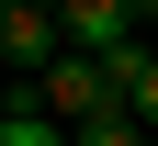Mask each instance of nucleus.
I'll return each instance as SVG.
<instances>
[{
	"mask_svg": "<svg viewBox=\"0 0 158 146\" xmlns=\"http://www.w3.org/2000/svg\"><path fill=\"white\" fill-rule=\"evenodd\" d=\"M56 34H68V56H113L124 34H147V23H135V0H68Z\"/></svg>",
	"mask_w": 158,
	"mask_h": 146,
	"instance_id": "7ed1b4c3",
	"label": "nucleus"
},
{
	"mask_svg": "<svg viewBox=\"0 0 158 146\" xmlns=\"http://www.w3.org/2000/svg\"><path fill=\"white\" fill-rule=\"evenodd\" d=\"M0 146H79V135H68L56 112H34V90L11 79V112H0Z\"/></svg>",
	"mask_w": 158,
	"mask_h": 146,
	"instance_id": "20e7f679",
	"label": "nucleus"
},
{
	"mask_svg": "<svg viewBox=\"0 0 158 146\" xmlns=\"http://www.w3.org/2000/svg\"><path fill=\"white\" fill-rule=\"evenodd\" d=\"M0 56H11V79H45L56 56H68V34H56V11H34V0H11V11H0Z\"/></svg>",
	"mask_w": 158,
	"mask_h": 146,
	"instance_id": "f03ea898",
	"label": "nucleus"
},
{
	"mask_svg": "<svg viewBox=\"0 0 158 146\" xmlns=\"http://www.w3.org/2000/svg\"><path fill=\"white\" fill-rule=\"evenodd\" d=\"M79 146H158V135H147L135 112H102V124H79Z\"/></svg>",
	"mask_w": 158,
	"mask_h": 146,
	"instance_id": "39448f33",
	"label": "nucleus"
},
{
	"mask_svg": "<svg viewBox=\"0 0 158 146\" xmlns=\"http://www.w3.org/2000/svg\"><path fill=\"white\" fill-rule=\"evenodd\" d=\"M124 112H135V124H147V135H158V56H147V79H135V90H124Z\"/></svg>",
	"mask_w": 158,
	"mask_h": 146,
	"instance_id": "423d86ee",
	"label": "nucleus"
},
{
	"mask_svg": "<svg viewBox=\"0 0 158 146\" xmlns=\"http://www.w3.org/2000/svg\"><path fill=\"white\" fill-rule=\"evenodd\" d=\"M23 90H34V112H56L68 135H79V124H102V112H124V90L102 79V56H56V68L23 79Z\"/></svg>",
	"mask_w": 158,
	"mask_h": 146,
	"instance_id": "f257e3e1",
	"label": "nucleus"
}]
</instances>
